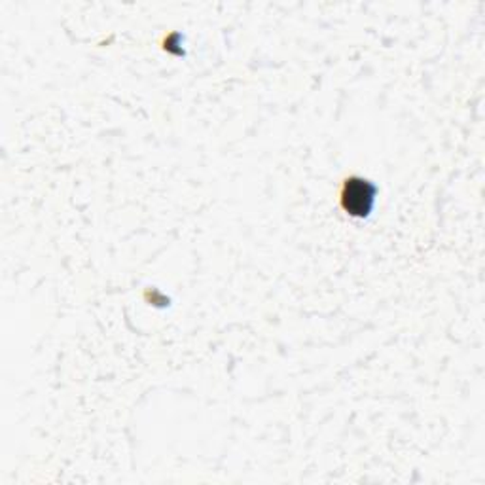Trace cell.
<instances>
[{"label":"cell","mask_w":485,"mask_h":485,"mask_svg":"<svg viewBox=\"0 0 485 485\" xmlns=\"http://www.w3.org/2000/svg\"><path fill=\"white\" fill-rule=\"evenodd\" d=\"M373 197H375V186H372L370 181L349 179L345 182L343 205L351 214H357V217L368 214V211L373 205Z\"/></svg>","instance_id":"1"}]
</instances>
